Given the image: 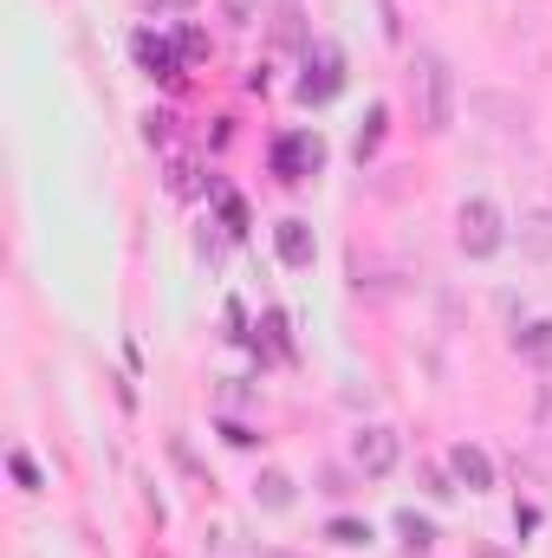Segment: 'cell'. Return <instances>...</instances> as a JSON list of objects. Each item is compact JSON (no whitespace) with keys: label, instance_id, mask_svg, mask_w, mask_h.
Segmentation results:
<instances>
[{"label":"cell","instance_id":"obj_14","mask_svg":"<svg viewBox=\"0 0 552 558\" xmlns=\"http://www.w3.org/2000/svg\"><path fill=\"white\" fill-rule=\"evenodd\" d=\"M195 59H208V33L202 26H182V65H195Z\"/></svg>","mask_w":552,"mask_h":558},{"label":"cell","instance_id":"obj_5","mask_svg":"<svg viewBox=\"0 0 552 558\" xmlns=\"http://www.w3.org/2000/svg\"><path fill=\"white\" fill-rule=\"evenodd\" d=\"M325 169V143H319V131H286V137L274 143V175L279 182H312Z\"/></svg>","mask_w":552,"mask_h":558},{"label":"cell","instance_id":"obj_13","mask_svg":"<svg viewBox=\"0 0 552 558\" xmlns=\"http://www.w3.org/2000/svg\"><path fill=\"white\" fill-rule=\"evenodd\" d=\"M325 539H332V546H364V539H371V526H364V520H332V526H325Z\"/></svg>","mask_w":552,"mask_h":558},{"label":"cell","instance_id":"obj_6","mask_svg":"<svg viewBox=\"0 0 552 558\" xmlns=\"http://www.w3.org/2000/svg\"><path fill=\"white\" fill-rule=\"evenodd\" d=\"M448 474H455L468 494H488V487H494V461H488V448H475V441H455V448H448Z\"/></svg>","mask_w":552,"mask_h":558},{"label":"cell","instance_id":"obj_18","mask_svg":"<svg viewBox=\"0 0 552 558\" xmlns=\"http://www.w3.org/2000/svg\"><path fill=\"white\" fill-rule=\"evenodd\" d=\"M221 215H228V228H248V208H241L235 195H221Z\"/></svg>","mask_w":552,"mask_h":558},{"label":"cell","instance_id":"obj_17","mask_svg":"<svg viewBox=\"0 0 552 558\" xmlns=\"http://www.w3.org/2000/svg\"><path fill=\"white\" fill-rule=\"evenodd\" d=\"M221 13H228V20H235V26H248V20H254V13H261V0H221Z\"/></svg>","mask_w":552,"mask_h":558},{"label":"cell","instance_id":"obj_8","mask_svg":"<svg viewBox=\"0 0 552 558\" xmlns=\"http://www.w3.org/2000/svg\"><path fill=\"white\" fill-rule=\"evenodd\" d=\"M137 65L149 72V78H182V46H169L163 33H149V26H143V33H137Z\"/></svg>","mask_w":552,"mask_h":558},{"label":"cell","instance_id":"obj_11","mask_svg":"<svg viewBox=\"0 0 552 558\" xmlns=\"http://www.w3.org/2000/svg\"><path fill=\"white\" fill-rule=\"evenodd\" d=\"M254 500H261V507H274V513H286V507H292V481H286V474H261V481H254Z\"/></svg>","mask_w":552,"mask_h":558},{"label":"cell","instance_id":"obj_12","mask_svg":"<svg viewBox=\"0 0 552 558\" xmlns=\"http://www.w3.org/2000/svg\"><path fill=\"white\" fill-rule=\"evenodd\" d=\"M384 124H391V111H384V105H371V118H364V131H358V162H364V156H377Z\"/></svg>","mask_w":552,"mask_h":558},{"label":"cell","instance_id":"obj_10","mask_svg":"<svg viewBox=\"0 0 552 558\" xmlns=\"http://www.w3.org/2000/svg\"><path fill=\"white\" fill-rule=\"evenodd\" d=\"M397 533H404V553H410V558H429V553H435V526H429V520L404 513V520H397Z\"/></svg>","mask_w":552,"mask_h":558},{"label":"cell","instance_id":"obj_4","mask_svg":"<svg viewBox=\"0 0 552 558\" xmlns=\"http://www.w3.org/2000/svg\"><path fill=\"white\" fill-rule=\"evenodd\" d=\"M397 461H404V441H397V428L371 422V428H358V435H351V468H358L364 481H384V474H397Z\"/></svg>","mask_w":552,"mask_h":558},{"label":"cell","instance_id":"obj_19","mask_svg":"<svg viewBox=\"0 0 552 558\" xmlns=\"http://www.w3.org/2000/svg\"><path fill=\"white\" fill-rule=\"evenodd\" d=\"M540 422H547V428H552V390H547V397H540Z\"/></svg>","mask_w":552,"mask_h":558},{"label":"cell","instance_id":"obj_7","mask_svg":"<svg viewBox=\"0 0 552 558\" xmlns=\"http://www.w3.org/2000/svg\"><path fill=\"white\" fill-rule=\"evenodd\" d=\"M274 254L286 267H312V254H319V241H312V221H299V215H286L274 228Z\"/></svg>","mask_w":552,"mask_h":558},{"label":"cell","instance_id":"obj_3","mask_svg":"<svg viewBox=\"0 0 552 558\" xmlns=\"http://www.w3.org/2000/svg\"><path fill=\"white\" fill-rule=\"evenodd\" d=\"M345 92V46L338 39H312L305 46V72H299V105H332Z\"/></svg>","mask_w":552,"mask_h":558},{"label":"cell","instance_id":"obj_15","mask_svg":"<svg viewBox=\"0 0 552 558\" xmlns=\"http://www.w3.org/2000/svg\"><path fill=\"white\" fill-rule=\"evenodd\" d=\"M527 228H533V234H527V247H533V254H552V221H547V215H533Z\"/></svg>","mask_w":552,"mask_h":558},{"label":"cell","instance_id":"obj_1","mask_svg":"<svg viewBox=\"0 0 552 558\" xmlns=\"http://www.w3.org/2000/svg\"><path fill=\"white\" fill-rule=\"evenodd\" d=\"M410 98H416V124L429 137H442L455 124V72L442 52H416L410 59Z\"/></svg>","mask_w":552,"mask_h":558},{"label":"cell","instance_id":"obj_16","mask_svg":"<svg viewBox=\"0 0 552 558\" xmlns=\"http://www.w3.org/2000/svg\"><path fill=\"white\" fill-rule=\"evenodd\" d=\"M169 124H176L169 111H149V118H143V137H149V143H169Z\"/></svg>","mask_w":552,"mask_h":558},{"label":"cell","instance_id":"obj_9","mask_svg":"<svg viewBox=\"0 0 552 558\" xmlns=\"http://www.w3.org/2000/svg\"><path fill=\"white\" fill-rule=\"evenodd\" d=\"M514 357L533 364V371H552V318H533L514 331Z\"/></svg>","mask_w":552,"mask_h":558},{"label":"cell","instance_id":"obj_2","mask_svg":"<svg viewBox=\"0 0 552 558\" xmlns=\"http://www.w3.org/2000/svg\"><path fill=\"white\" fill-rule=\"evenodd\" d=\"M455 241H461L468 260H494V254L507 247V221H501V208H494L488 195H468V202L455 208Z\"/></svg>","mask_w":552,"mask_h":558}]
</instances>
